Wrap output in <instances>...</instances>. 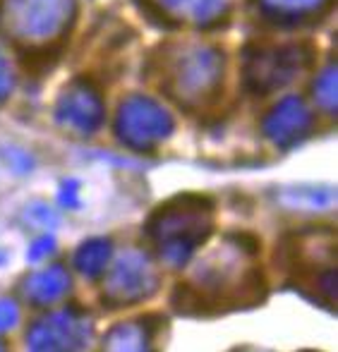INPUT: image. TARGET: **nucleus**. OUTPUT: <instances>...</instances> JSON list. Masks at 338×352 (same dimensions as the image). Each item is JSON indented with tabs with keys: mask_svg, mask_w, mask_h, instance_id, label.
<instances>
[{
	"mask_svg": "<svg viewBox=\"0 0 338 352\" xmlns=\"http://www.w3.org/2000/svg\"><path fill=\"white\" fill-rule=\"evenodd\" d=\"M151 278L147 269L139 261H123L113 274V283H118V292L123 300H137L139 292H147V280Z\"/></svg>",
	"mask_w": 338,
	"mask_h": 352,
	"instance_id": "obj_2",
	"label": "nucleus"
},
{
	"mask_svg": "<svg viewBox=\"0 0 338 352\" xmlns=\"http://www.w3.org/2000/svg\"><path fill=\"white\" fill-rule=\"evenodd\" d=\"M70 285L67 276L61 269H51L46 274H39L36 278H32L27 283V290L32 295L34 302H51L65 292V287Z\"/></svg>",
	"mask_w": 338,
	"mask_h": 352,
	"instance_id": "obj_3",
	"label": "nucleus"
},
{
	"mask_svg": "<svg viewBox=\"0 0 338 352\" xmlns=\"http://www.w3.org/2000/svg\"><path fill=\"white\" fill-rule=\"evenodd\" d=\"M82 331L72 316H53L36 326L32 336V352H79Z\"/></svg>",
	"mask_w": 338,
	"mask_h": 352,
	"instance_id": "obj_1",
	"label": "nucleus"
},
{
	"mask_svg": "<svg viewBox=\"0 0 338 352\" xmlns=\"http://www.w3.org/2000/svg\"><path fill=\"white\" fill-rule=\"evenodd\" d=\"M108 352H147L144 345V336L139 331L123 329L120 333H116L108 343Z\"/></svg>",
	"mask_w": 338,
	"mask_h": 352,
	"instance_id": "obj_5",
	"label": "nucleus"
},
{
	"mask_svg": "<svg viewBox=\"0 0 338 352\" xmlns=\"http://www.w3.org/2000/svg\"><path fill=\"white\" fill-rule=\"evenodd\" d=\"M108 252H111L108 242H101V240L87 242V245L82 247V252H79V256H77V266L84 271V274H98V271L106 266Z\"/></svg>",
	"mask_w": 338,
	"mask_h": 352,
	"instance_id": "obj_4",
	"label": "nucleus"
},
{
	"mask_svg": "<svg viewBox=\"0 0 338 352\" xmlns=\"http://www.w3.org/2000/svg\"><path fill=\"white\" fill-rule=\"evenodd\" d=\"M17 321V309H14L12 302L3 300L0 302V329H8Z\"/></svg>",
	"mask_w": 338,
	"mask_h": 352,
	"instance_id": "obj_6",
	"label": "nucleus"
},
{
	"mask_svg": "<svg viewBox=\"0 0 338 352\" xmlns=\"http://www.w3.org/2000/svg\"><path fill=\"white\" fill-rule=\"evenodd\" d=\"M53 247V240L51 237H43L41 242H39V245H34V250H32V259H41V254L46 250H51Z\"/></svg>",
	"mask_w": 338,
	"mask_h": 352,
	"instance_id": "obj_7",
	"label": "nucleus"
}]
</instances>
